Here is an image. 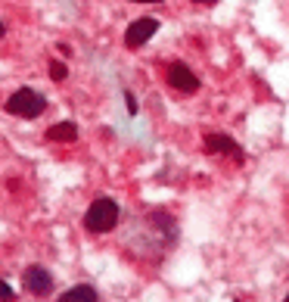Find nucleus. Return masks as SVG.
<instances>
[{
  "mask_svg": "<svg viewBox=\"0 0 289 302\" xmlns=\"http://www.w3.org/2000/svg\"><path fill=\"white\" fill-rule=\"evenodd\" d=\"M115 224H118V206L112 200H106V197L103 200H94L91 209L84 212V228L91 234H109Z\"/></svg>",
  "mask_w": 289,
  "mask_h": 302,
  "instance_id": "obj_1",
  "label": "nucleus"
},
{
  "mask_svg": "<svg viewBox=\"0 0 289 302\" xmlns=\"http://www.w3.org/2000/svg\"><path fill=\"white\" fill-rule=\"evenodd\" d=\"M44 109H47V100L37 91H31V88H19L7 100V112L10 116H19V119H37Z\"/></svg>",
  "mask_w": 289,
  "mask_h": 302,
  "instance_id": "obj_2",
  "label": "nucleus"
},
{
  "mask_svg": "<svg viewBox=\"0 0 289 302\" xmlns=\"http://www.w3.org/2000/svg\"><path fill=\"white\" fill-rule=\"evenodd\" d=\"M165 81H168L174 91L181 94H196L199 91V78H196V72L184 62H171L168 66V75H165Z\"/></svg>",
  "mask_w": 289,
  "mask_h": 302,
  "instance_id": "obj_3",
  "label": "nucleus"
},
{
  "mask_svg": "<svg viewBox=\"0 0 289 302\" xmlns=\"http://www.w3.org/2000/svg\"><path fill=\"white\" fill-rule=\"evenodd\" d=\"M155 31H159V22H155L152 16H146V19H134V22L128 25V31H125V47H131V50L143 47Z\"/></svg>",
  "mask_w": 289,
  "mask_h": 302,
  "instance_id": "obj_4",
  "label": "nucleus"
},
{
  "mask_svg": "<svg viewBox=\"0 0 289 302\" xmlns=\"http://www.w3.org/2000/svg\"><path fill=\"white\" fill-rule=\"evenodd\" d=\"M22 284H25V290H28L31 296H50V293H53V277H50L47 268H40V265L25 268Z\"/></svg>",
  "mask_w": 289,
  "mask_h": 302,
  "instance_id": "obj_5",
  "label": "nucleus"
},
{
  "mask_svg": "<svg viewBox=\"0 0 289 302\" xmlns=\"http://www.w3.org/2000/svg\"><path fill=\"white\" fill-rule=\"evenodd\" d=\"M205 149H209V153H221V156H230V159H239L242 162L239 143L233 137H227V134H209V137H205Z\"/></svg>",
  "mask_w": 289,
  "mask_h": 302,
  "instance_id": "obj_6",
  "label": "nucleus"
},
{
  "mask_svg": "<svg viewBox=\"0 0 289 302\" xmlns=\"http://www.w3.org/2000/svg\"><path fill=\"white\" fill-rule=\"evenodd\" d=\"M75 137H78V128L72 122H56V125L47 128V140H53V143H65V140H75Z\"/></svg>",
  "mask_w": 289,
  "mask_h": 302,
  "instance_id": "obj_7",
  "label": "nucleus"
},
{
  "mask_svg": "<svg viewBox=\"0 0 289 302\" xmlns=\"http://www.w3.org/2000/svg\"><path fill=\"white\" fill-rule=\"evenodd\" d=\"M59 302H97V290H94L91 284H78V287H72L69 293H62Z\"/></svg>",
  "mask_w": 289,
  "mask_h": 302,
  "instance_id": "obj_8",
  "label": "nucleus"
},
{
  "mask_svg": "<svg viewBox=\"0 0 289 302\" xmlns=\"http://www.w3.org/2000/svg\"><path fill=\"white\" fill-rule=\"evenodd\" d=\"M65 75H69V69H65V62H59V59H53V62H50V78H53V81H65Z\"/></svg>",
  "mask_w": 289,
  "mask_h": 302,
  "instance_id": "obj_9",
  "label": "nucleus"
},
{
  "mask_svg": "<svg viewBox=\"0 0 289 302\" xmlns=\"http://www.w3.org/2000/svg\"><path fill=\"white\" fill-rule=\"evenodd\" d=\"M0 302H16V293L7 281H0Z\"/></svg>",
  "mask_w": 289,
  "mask_h": 302,
  "instance_id": "obj_10",
  "label": "nucleus"
},
{
  "mask_svg": "<svg viewBox=\"0 0 289 302\" xmlns=\"http://www.w3.org/2000/svg\"><path fill=\"white\" fill-rule=\"evenodd\" d=\"M125 103H128V112L134 116V112H137V100H134V94H125Z\"/></svg>",
  "mask_w": 289,
  "mask_h": 302,
  "instance_id": "obj_11",
  "label": "nucleus"
},
{
  "mask_svg": "<svg viewBox=\"0 0 289 302\" xmlns=\"http://www.w3.org/2000/svg\"><path fill=\"white\" fill-rule=\"evenodd\" d=\"M131 4H165V0H131Z\"/></svg>",
  "mask_w": 289,
  "mask_h": 302,
  "instance_id": "obj_12",
  "label": "nucleus"
},
{
  "mask_svg": "<svg viewBox=\"0 0 289 302\" xmlns=\"http://www.w3.org/2000/svg\"><path fill=\"white\" fill-rule=\"evenodd\" d=\"M193 4H205V7H212V4H218V0H193Z\"/></svg>",
  "mask_w": 289,
  "mask_h": 302,
  "instance_id": "obj_13",
  "label": "nucleus"
},
{
  "mask_svg": "<svg viewBox=\"0 0 289 302\" xmlns=\"http://www.w3.org/2000/svg\"><path fill=\"white\" fill-rule=\"evenodd\" d=\"M4 34H7V25H4V19H0V41H4Z\"/></svg>",
  "mask_w": 289,
  "mask_h": 302,
  "instance_id": "obj_14",
  "label": "nucleus"
},
{
  "mask_svg": "<svg viewBox=\"0 0 289 302\" xmlns=\"http://www.w3.org/2000/svg\"><path fill=\"white\" fill-rule=\"evenodd\" d=\"M283 302H289V296H286V299H283Z\"/></svg>",
  "mask_w": 289,
  "mask_h": 302,
  "instance_id": "obj_15",
  "label": "nucleus"
}]
</instances>
